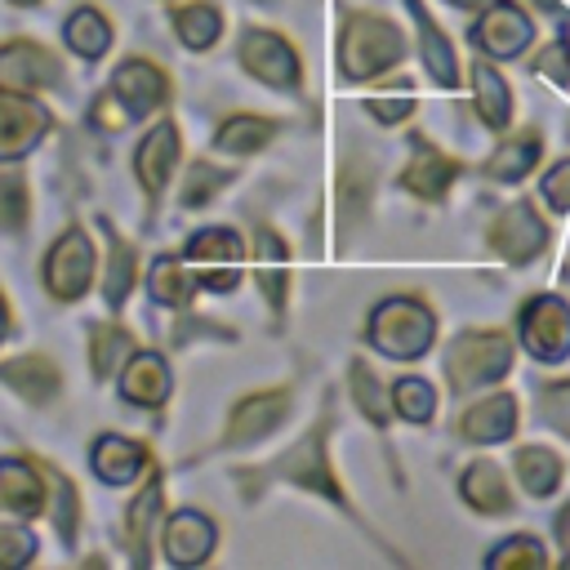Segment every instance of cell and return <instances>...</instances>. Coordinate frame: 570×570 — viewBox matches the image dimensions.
I'll return each mask as SVG.
<instances>
[{
	"label": "cell",
	"mask_w": 570,
	"mask_h": 570,
	"mask_svg": "<svg viewBox=\"0 0 570 570\" xmlns=\"http://www.w3.org/2000/svg\"><path fill=\"white\" fill-rule=\"evenodd\" d=\"M534 71H539L543 80H557V85H570V58H566V49H561V40H557L552 49H543V53L534 58Z\"/></svg>",
	"instance_id": "cell-46"
},
{
	"label": "cell",
	"mask_w": 570,
	"mask_h": 570,
	"mask_svg": "<svg viewBox=\"0 0 570 570\" xmlns=\"http://www.w3.org/2000/svg\"><path fill=\"white\" fill-rule=\"evenodd\" d=\"M517 419H521L517 396H512V392H490V396H481L476 405L463 410L459 432H463V441H472V445H499V441H508V436L517 432Z\"/></svg>",
	"instance_id": "cell-14"
},
{
	"label": "cell",
	"mask_w": 570,
	"mask_h": 570,
	"mask_svg": "<svg viewBox=\"0 0 570 570\" xmlns=\"http://www.w3.org/2000/svg\"><path fill=\"white\" fill-rule=\"evenodd\" d=\"M0 379L13 392H22L27 401H49L58 392V370H53L49 356H18V361L0 365Z\"/></svg>",
	"instance_id": "cell-27"
},
{
	"label": "cell",
	"mask_w": 570,
	"mask_h": 570,
	"mask_svg": "<svg viewBox=\"0 0 570 570\" xmlns=\"http://www.w3.org/2000/svg\"><path fill=\"white\" fill-rule=\"evenodd\" d=\"M4 321H9V312H4V303H0V338H4V330H9Z\"/></svg>",
	"instance_id": "cell-50"
},
{
	"label": "cell",
	"mask_w": 570,
	"mask_h": 570,
	"mask_svg": "<svg viewBox=\"0 0 570 570\" xmlns=\"http://www.w3.org/2000/svg\"><path fill=\"white\" fill-rule=\"evenodd\" d=\"M539 419L570 441V379L539 387Z\"/></svg>",
	"instance_id": "cell-39"
},
{
	"label": "cell",
	"mask_w": 570,
	"mask_h": 570,
	"mask_svg": "<svg viewBox=\"0 0 570 570\" xmlns=\"http://www.w3.org/2000/svg\"><path fill=\"white\" fill-rule=\"evenodd\" d=\"M125 356H134L129 330H120V325H98V330H94V374H98V379L116 374V365H120Z\"/></svg>",
	"instance_id": "cell-37"
},
{
	"label": "cell",
	"mask_w": 570,
	"mask_h": 570,
	"mask_svg": "<svg viewBox=\"0 0 570 570\" xmlns=\"http://www.w3.org/2000/svg\"><path fill=\"white\" fill-rule=\"evenodd\" d=\"M557 543H561V561L570 566V503L557 512Z\"/></svg>",
	"instance_id": "cell-47"
},
{
	"label": "cell",
	"mask_w": 570,
	"mask_h": 570,
	"mask_svg": "<svg viewBox=\"0 0 570 570\" xmlns=\"http://www.w3.org/2000/svg\"><path fill=\"white\" fill-rule=\"evenodd\" d=\"M142 468H147V450L134 445V441H125V436H102V441L94 445V472H98L107 485H125V481H134Z\"/></svg>",
	"instance_id": "cell-26"
},
{
	"label": "cell",
	"mask_w": 570,
	"mask_h": 570,
	"mask_svg": "<svg viewBox=\"0 0 570 570\" xmlns=\"http://www.w3.org/2000/svg\"><path fill=\"white\" fill-rule=\"evenodd\" d=\"M94 276V249L85 240V232H67L58 236V245L49 249L45 258V285L58 294V298H80L85 285Z\"/></svg>",
	"instance_id": "cell-9"
},
{
	"label": "cell",
	"mask_w": 570,
	"mask_h": 570,
	"mask_svg": "<svg viewBox=\"0 0 570 570\" xmlns=\"http://www.w3.org/2000/svg\"><path fill=\"white\" fill-rule=\"evenodd\" d=\"M521 347L543 361L557 365L570 356V303L561 294H534L521 303Z\"/></svg>",
	"instance_id": "cell-4"
},
{
	"label": "cell",
	"mask_w": 570,
	"mask_h": 570,
	"mask_svg": "<svg viewBox=\"0 0 570 570\" xmlns=\"http://www.w3.org/2000/svg\"><path fill=\"white\" fill-rule=\"evenodd\" d=\"M539 196L552 214H570V160H557L543 178H539Z\"/></svg>",
	"instance_id": "cell-41"
},
{
	"label": "cell",
	"mask_w": 570,
	"mask_h": 570,
	"mask_svg": "<svg viewBox=\"0 0 570 570\" xmlns=\"http://www.w3.org/2000/svg\"><path fill=\"white\" fill-rule=\"evenodd\" d=\"M174 27H178L183 45L205 49V45L218 40V31H223V13H218L214 4H183V9H174Z\"/></svg>",
	"instance_id": "cell-31"
},
{
	"label": "cell",
	"mask_w": 570,
	"mask_h": 570,
	"mask_svg": "<svg viewBox=\"0 0 570 570\" xmlns=\"http://www.w3.org/2000/svg\"><path fill=\"white\" fill-rule=\"evenodd\" d=\"M392 405H396V414L401 419H410V423H428L432 414H436V392H432V383L428 379H401L396 387H392Z\"/></svg>",
	"instance_id": "cell-36"
},
{
	"label": "cell",
	"mask_w": 570,
	"mask_h": 570,
	"mask_svg": "<svg viewBox=\"0 0 570 570\" xmlns=\"http://www.w3.org/2000/svg\"><path fill=\"white\" fill-rule=\"evenodd\" d=\"M147 285H151V298L165 303V307H178V303L191 298V276H187L183 258H174V254H165V258L151 263V281Z\"/></svg>",
	"instance_id": "cell-32"
},
{
	"label": "cell",
	"mask_w": 570,
	"mask_h": 570,
	"mask_svg": "<svg viewBox=\"0 0 570 570\" xmlns=\"http://www.w3.org/2000/svg\"><path fill=\"white\" fill-rule=\"evenodd\" d=\"M58 80V58L36 45V40H9L0 49V85L4 89H18V94H36V89H49Z\"/></svg>",
	"instance_id": "cell-10"
},
{
	"label": "cell",
	"mask_w": 570,
	"mask_h": 570,
	"mask_svg": "<svg viewBox=\"0 0 570 570\" xmlns=\"http://www.w3.org/2000/svg\"><path fill=\"white\" fill-rule=\"evenodd\" d=\"M459 494H463V503H468L472 512H481V517H503V512H512V490H508V476H503V468H499L494 459L468 463L463 476H459Z\"/></svg>",
	"instance_id": "cell-17"
},
{
	"label": "cell",
	"mask_w": 570,
	"mask_h": 570,
	"mask_svg": "<svg viewBox=\"0 0 570 570\" xmlns=\"http://www.w3.org/2000/svg\"><path fill=\"white\" fill-rule=\"evenodd\" d=\"M512 472H517V485L530 494V499H548L557 494L561 476H566V463L561 454H552L548 445H521L512 454Z\"/></svg>",
	"instance_id": "cell-23"
},
{
	"label": "cell",
	"mask_w": 570,
	"mask_h": 570,
	"mask_svg": "<svg viewBox=\"0 0 570 570\" xmlns=\"http://www.w3.org/2000/svg\"><path fill=\"white\" fill-rule=\"evenodd\" d=\"M36 557V534L22 525H0V566H27Z\"/></svg>",
	"instance_id": "cell-44"
},
{
	"label": "cell",
	"mask_w": 570,
	"mask_h": 570,
	"mask_svg": "<svg viewBox=\"0 0 570 570\" xmlns=\"http://www.w3.org/2000/svg\"><path fill=\"white\" fill-rule=\"evenodd\" d=\"M285 414H289V392L285 387L245 396L232 410V419H227V445H254V441H263Z\"/></svg>",
	"instance_id": "cell-13"
},
{
	"label": "cell",
	"mask_w": 570,
	"mask_h": 570,
	"mask_svg": "<svg viewBox=\"0 0 570 570\" xmlns=\"http://www.w3.org/2000/svg\"><path fill=\"white\" fill-rule=\"evenodd\" d=\"M485 566L490 570H543L548 566V548L534 534H512L499 548H490Z\"/></svg>",
	"instance_id": "cell-30"
},
{
	"label": "cell",
	"mask_w": 570,
	"mask_h": 570,
	"mask_svg": "<svg viewBox=\"0 0 570 570\" xmlns=\"http://www.w3.org/2000/svg\"><path fill=\"white\" fill-rule=\"evenodd\" d=\"M214 539H218V530L200 512H178L165 525V557L174 566H196L214 552Z\"/></svg>",
	"instance_id": "cell-19"
},
{
	"label": "cell",
	"mask_w": 570,
	"mask_h": 570,
	"mask_svg": "<svg viewBox=\"0 0 570 570\" xmlns=\"http://www.w3.org/2000/svg\"><path fill=\"white\" fill-rule=\"evenodd\" d=\"M49 485H53V525L71 539V530H76V485L62 472H49Z\"/></svg>",
	"instance_id": "cell-45"
},
{
	"label": "cell",
	"mask_w": 570,
	"mask_h": 570,
	"mask_svg": "<svg viewBox=\"0 0 570 570\" xmlns=\"http://www.w3.org/2000/svg\"><path fill=\"white\" fill-rule=\"evenodd\" d=\"M0 512L13 517L45 512V481L27 459H0Z\"/></svg>",
	"instance_id": "cell-18"
},
{
	"label": "cell",
	"mask_w": 570,
	"mask_h": 570,
	"mask_svg": "<svg viewBox=\"0 0 570 570\" xmlns=\"http://www.w3.org/2000/svg\"><path fill=\"white\" fill-rule=\"evenodd\" d=\"M325 436H330V428L325 423H316L294 450H285L281 459H276V476H285V481H294V485H303V490H316V494H325L330 503H347L343 499V485L334 481V472H330V459H325Z\"/></svg>",
	"instance_id": "cell-6"
},
{
	"label": "cell",
	"mask_w": 570,
	"mask_h": 570,
	"mask_svg": "<svg viewBox=\"0 0 570 570\" xmlns=\"http://www.w3.org/2000/svg\"><path fill=\"white\" fill-rule=\"evenodd\" d=\"M370 343L392 361H419L436 338V316L419 298H387L370 312Z\"/></svg>",
	"instance_id": "cell-2"
},
{
	"label": "cell",
	"mask_w": 570,
	"mask_h": 570,
	"mask_svg": "<svg viewBox=\"0 0 570 570\" xmlns=\"http://www.w3.org/2000/svg\"><path fill=\"white\" fill-rule=\"evenodd\" d=\"M450 4H454V9H490L494 0H450Z\"/></svg>",
	"instance_id": "cell-48"
},
{
	"label": "cell",
	"mask_w": 570,
	"mask_h": 570,
	"mask_svg": "<svg viewBox=\"0 0 570 570\" xmlns=\"http://www.w3.org/2000/svg\"><path fill=\"white\" fill-rule=\"evenodd\" d=\"M240 62H245L263 85H272V89H294V85H298V58H294V49H289L276 31H263V27L245 31V40H240Z\"/></svg>",
	"instance_id": "cell-8"
},
{
	"label": "cell",
	"mask_w": 570,
	"mask_h": 570,
	"mask_svg": "<svg viewBox=\"0 0 570 570\" xmlns=\"http://www.w3.org/2000/svg\"><path fill=\"white\" fill-rule=\"evenodd\" d=\"M13 4H36V0H13Z\"/></svg>",
	"instance_id": "cell-51"
},
{
	"label": "cell",
	"mask_w": 570,
	"mask_h": 570,
	"mask_svg": "<svg viewBox=\"0 0 570 570\" xmlns=\"http://www.w3.org/2000/svg\"><path fill=\"white\" fill-rule=\"evenodd\" d=\"M120 392H125L134 405H160V401L169 396V365H165L156 352H134V361L125 365Z\"/></svg>",
	"instance_id": "cell-25"
},
{
	"label": "cell",
	"mask_w": 570,
	"mask_h": 570,
	"mask_svg": "<svg viewBox=\"0 0 570 570\" xmlns=\"http://www.w3.org/2000/svg\"><path fill=\"white\" fill-rule=\"evenodd\" d=\"M263 4H272V0H263Z\"/></svg>",
	"instance_id": "cell-52"
},
{
	"label": "cell",
	"mask_w": 570,
	"mask_h": 570,
	"mask_svg": "<svg viewBox=\"0 0 570 570\" xmlns=\"http://www.w3.org/2000/svg\"><path fill=\"white\" fill-rule=\"evenodd\" d=\"M45 129H49V111L31 98H18V89L0 85V160L22 156Z\"/></svg>",
	"instance_id": "cell-12"
},
{
	"label": "cell",
	"mask_w": 570,
	"mask_h": 570,
	"mask_svg": "<svg viewBox=\"0 0 570 570\" xmlns=\"http://www.w3.org/2000/svg\"><path fill=\"white\" fill-rule=\"evenodd\" d=\"M227 183V174L223 169H214V165H191V174H187V183H183V205H200V200H209L218 187Z\"/></svg>",
	"instance_id": "cell-43"
},
{
	"label": "cell",
	"mask_w": 570,
	"mask_h": 570,
	"mask_svg": "<svg viewBox=\"0 0 570 570\" xmlns=\"http://www.w3.org/2000/svg\"><path fill=\"white\" fill-rule=\"evenodd\" d=\"M508 370H512V338L503 330H468L445 352V379L459 396L499 383Z\"/></svg>",
	"instance_id": "cell-3"
},
{
	"label": "cell",
	"mask_w": 570,
	"mask_h": 570,
	"mask_svg": "<svg viewBox=\"0 0 570 570\" xmlns=\"http://www.w3.org/2000/svg\"><path fill=\"white\" fill-rule=\"evenodd\" d=\"M539 156H543L539 129H521V134H512V138H503L494 147V156L485 160V178H494V183H521L539 165Z\"/></svg>",
	"instance_id": "cell-22"
},
{
	"label": "cell",
	"mask_w": 570,
	"mask_h": 570,
	"mask_svg": "<svg viewBox=\"0 0 570 570\" xmlns=\"http://www.w3.org/2000/svg\"><path fill=\"white\" fill-rule=\"evenodd\" d=\"M254 258H258L254 276H258V285H263V294H267V298L281 307V303H285V281H289L281 236H276V232H258V249H254Z\"/></svg>",
	"instance_id": "cell-28"
},
{
	"label": "cell",
	"mask_w": 570,
	"mask_h": 570,
	"mask_svg": "<svg viewBox=\"0 0 570 570\" xmlns=\"http://www.w3.org/2000/svg\"><path fill=\"white\" fill-rule=\"evenodd\" d=\"M352 396H356L361 414H365L374 428L387 423V414H392V392H383V383L374 379V370H370L365 361L352 365Z\"/></svg>",
	"instance_id": "cell-34"
},
{
	"label": "cell",
	"mask_w": 570,
	"mask_h": 570,
	"mask_svg": "<svg viewBox=\"0 0 570 570\" xmlns=\"http://www.w3.org/2000/svg\"><path fill=\"white\" fill-rule=\"evenodd\" d=\"M187 258L191 263H200L205 267V285L209 289H236V281H240V263H245V249H240V240L232 236V232H196L191 236V245H187Z\"/></svg>",
	"instance_id": "cell-11"
},
{
	"label": "cell",
	"mask_w": 570,
	"mask_h": 570,
	"mask_svg": "<svg viewBox=\"0 0 570 570\" xmlns=\"http://www.w3.org/2000/svg\"><path fill=\"white\" fill-rule=\"evenodd\" d=\"M22 218H27V183L22 174H0V223L22 227Z\"/></svg>",
	"instance_id": "cell-40"
},
{
	"label": "cell",
	"mask_w": 570,
	"mask_h": 570,
	"mask_svg": "<svg viewBox=\"0 0 570 570\" xmlns=\"http://www.w3.org/2000/svg\"><path fill=\"white\" fill-rule=\"evenodd\" d=\"M129 285H134V249L125 240H111V249H107V276H102L107 303H120L129 294Z\"/></svg>",
	"instance_id": "cell-38"
},
{
	"label": "cell",
	"mask_w": 570,
	"mask_h": 570,
	"mask_svg": "<svg viewBox=\"0 0 570 570\" xmlns=\"http://www.w3.org/2000/svg\"><path fill=\"white\" fill-rule=\"evenodd\" d=\"M405 58V36L396 22L379 18V13H352L338 40V67L347 80H370L383 76L387 67H396Z\"/></svg>",
	"instance_id": "cell-1"
},
{
	"label": "cell",
	"mask_w": 570,
	"mask_h": 570,
	"mask_svg": "<svg viewBox=\"0 0 570 570\" xmlns=\"http://www.w3.org/2000/svg\"><path fill=\"white\" fill-rule=\"evenodd\" d=\"M67 45H71L80 58H98V53H107V45H111V27H107V18H102L98 9H76V13L67 18Z\"/></svg>",
	"instance_id": "cell-29"
},
{
	"label": "cell",
	"mask_w": 570,
	"mask_h": 570,
	"mask_svg": "<svg viewBox=\"0 0 570 570\" xmlns=\"http://www.w3.org/2000/svg\"><path fill=\"white\" fill-rule=\"evenodd\" d=\"M156 512H160V481L147 476L142 494H138L134 508H129V552H134V561H147V534H151Z\"/></svg>",
	"instance_id": "cell-35"
},
{
	"label": "cell",
	"mask_w": 570,
	"mask_h": 570,
	"mask_svg": "<svg viewBox=\"0 0 570 570\" xmlns=\"http://www.w3.org/2000/svg\"><path fill=\"white\" fill-rule=\"evenodd\" d=\"M111 98H116L129 116H138V111H151V107H160V102L169 98V80H165V71H160L156 62L129 58V62H120L116 76H111Z\"/></svg>",
	"instance_id": "cell-15"
},
{
	"label": "cell",
	"mask_w": 570,
	"mask_h": 570,
	"mask_svg": "<svg viewBox=\"0 0 570 570\" xmlns=\"http://www.w3.org/2000/svg\"><path fill=\"white\" fill-rule=\"evenodd\" d=\"M472 102H476V116L485 129H508L512 120V89L508 80L494 71V62H472Z\"/></svg>",
	"instance_id": "cell-24"
},
{
	"label": "cell",
	"mask_w": 570,
	"mask_h": 570,
	"mask_svg": "<svg viewBox=\"0 0 570 570\" xmlns=\"http://www.w3.org/2000/svg\"><path fill=\"white\" fill-rule=\"evenodd\" d=\"M548 240H552V227L530 200H517V205L499 209V218L490 223V249L512 267L534 263L548 249Z\"/></svg>",
	"instance_id": "cell-5"
},
{
	"label": "cell",
	"mask_w": 570,
	"mask_h": 570,
	"mask_svg": "<svg viewBox=\"0 0 570 570\" xmlns=\"http://www.w3.org/2000/svg\"><path fill=\"white\" fill-rule=\"evenodd\" d=\"M405 4H410V13H414V27H419V53H423V67L432 71L436 85L454 89V85H459V58H454L450 40L441 36V27H436L432 13L423 9V0H405Z\"/></svg>",
	"instance_id": "cell-20"
},
{
	"label": "cell",
	"mask_w": 570,
	"mask_h": 570,
	"mask_svg": "<svg viewBox=\"0 0 570 570\" xmlns=\"http://www.w3.org/2000/svg\"><path fill=\"white\" fill-rule=\"evenodd\" d=\"M472 40L485 58H521L534 40V22L521 4L512 0H494L490 9H481L476 27H472Z\"/></svg>",
	"instance_id": "cell-7"
},
{
	"label": "cell",
	"mask_w": 570,
	"mask_h": 570,
	"mask_svg": "<svg viewBox=\"0 0 570 570\" xmlns=\"http://www.w3.org/2000/svg\"><path fill=\"white\" fill-rule=\"evenodd\" d=\"M365 107H370V116H374V120H383V125H401V120L414 111V89H410V85H401L396 94H374Z\"/></svg>",
	"instance_id": "cell-42"
},
{
	"label": "cell",
	"mask_w": 570,
	"mask_h": 570,
	"mask_svg": "<svg viewBox=\"0 0 570 570\" xmlns=\"http://www.w3.org/2000/svg\"><path fill=\"white\" fill-rule=\"evenodd\" d=\"M561 49H566V58H570V18H566V36H561Z\"/></svg>",
	"instance_id": "cell-49"
},
{
	"label": "cell",
	"mask_w": 570,
	"mask_h": 570,
	"mask_svg": "<svg viewBox=\"0 0 570 570\" xmlns=\"http://www.w3.org/2000/svg\"><path fill=\"white\" fill-rule=\"evenodd\" d=\"M276 134V120H263V116H232L223 129H218V147L223 151H258L263 142H272Z\"/></svg>",
	"instance_id": "cell-33"
},
{
	"label": "cell",
	"mask_w": 570,
	"mask_h": 570,
	"mask_svg": "<svg viewBox=\"0 0 570 570\" xmlns=\"http://www.w3.org/2000/svg\"><path fill=\"white\" fill-rule=\"evenodd\" d=\"M134 165H138L142 187H147L151 196H160L165 183H169V174H174V165H178V129H174V125H156V129L142 138Z\"/></svg>",
	"instance_id": "cell-21"
},
{
	"label": "cell",
	"mask_w": 570,
	"mask_h": 570,
	"mask_svg": "<svg viewBox=\"0 0 570 570\" xmlns=\"http://www.w3.org/2000/svg\"><path fill=\"white\" fill-rule=\"evenodd\" d=\"M454 178H459V160L445 156L441 147H432L428 138H414V156L401 174L405 191H414L419 200H441L454 187Z\"/></svg>",
	"instance_id": "cell-16"
}]
</instances>
